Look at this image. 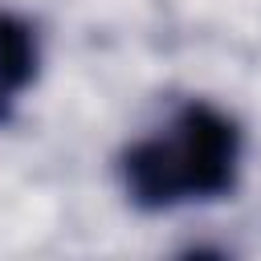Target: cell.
<instances>
[{"instance_id": "7a4b0ae2", "label": "cell", "mask_w": 261, "mask_h": 261, "mask_svg": "<svg viewBox=\"0 0 261 261\" xmlns=\"http://www.w3.org/2000/svg\"><path fill=\"white\" fill-rule=\"evenodd\" d=\"M37 77V37L24 20L0 12V122L12 114L20 90Z\"/></svg>"}, {"instance_id": "6da1fadb", "label": "cell", "mask_w": 261, "mask_h": 261, "mask_svg": "<svg viewBox=\"0 0 261 261\" xmlns=\"http://www.w3.org/2000/svg\"><path fill=\"white\" fill-rule=\"evenodd\" d=\"M118 171L126 196L147 212L224 196L241 171V126L208 102H188L159 135L126 147Z\"/></svg>"}]
</instances>
